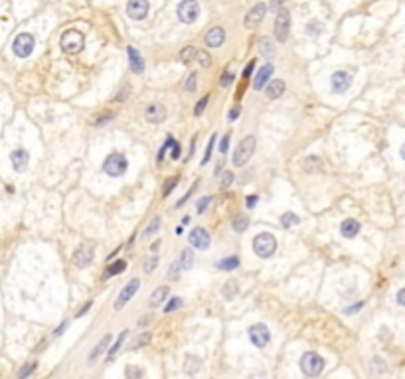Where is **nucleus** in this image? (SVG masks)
Segmentation results:
<instances>
[{
    "label": "nucleus",
    "instance_id": "nucleus-15",
    "mask_svg": "<svg viewBox=\"0 0 405 379\" xmlns=\"http://www.w3.org/2000/svg\"><path fill=\"white\" fill-rule=\"evenodd\" d=\"M330 83H332V89L336 93H344L350 85H352V75L348 71H336L332 77H330Z\"/></svg>",
    "mask_w": 405,
    "mask_h": 379
},
{
    "label": "nucleus",
    "instance_id": "nucleus-46",
    "mask_svg": "<svg viewBox=\"0 0 405 379\" xmlns=\"http://www.w3.org/2000/svg\"><path fill=\"white\" fill-rule=\"evenodd\" d=\"M207 204H209V196H205V198H202V200L198 202L196 212H198V214H203V212H205V208H207Z\"/></svg>",
    "mask_w": 405,
    "mask_h": 379
},
{
    "label": "nucleus",
    "instance_id": "nucleus-50",
    "mask_svg": "<svg viewBox=\"0 0 405 379\" xmlns=\"http://www.w3.org/2000/svg\"><path fill=\"white\" fill-rule=\"evenodd\" d=\"M231 81H233V73H223V75H221V85H223V87H227Z\"/></svg>",
    "mask_w": 405,
    "mask_h": 379
},
{
    "label": "nucleus",
    "instance_id": "nucleus-3",
    "mask_svg": "<svg viewBox=\"0 0 405 379\" xmlns=\"http://www.w3.org/2000/svg\"><path fill=\"white\" fill-rule=\"evenodd\" d=\"M301 370L304 376L308 378H316L320 376V372L324 370V360L316 354V352H306L301 358Z\"/></svg>",
    "mask_w": 405,
    "mask_h": 379
},
{
    "label": "nucleus",
    "instance_id": "nucleus-47",
    "mask_svg": "<svg viewBox=\"0 0 405 379\" xmlns=\"http://www.w3.org/2000/svg\"><path fill=\"white\" fill-rule=\"evenodd\" d=\"M196 186H198V182H194V186H192V190H188V194H186V196H184V198H182V200H180V202H178V204H176V208H182V206H184V202H186V200H188V198H190V196H192V194H194V190H196Z\"/></svg>",
    "mask_w": 405,
    "mask_h": 379
},
{
    "label": "nucleus",
    "instance_id": "nucleus-48",
    "mask_svg": "<svg viewBox=\"0 0 405 379\" xmlns=\"http://www.w3.org/2000/svg\"><path fill=\"white\" fill-rule=\"evenodd\" d=\"M205 105H207V95H205V97H203L202 101H200V103L196 105V109H194V113H196V115H202L203 109H205Z\"/></svg>",
    "mask_w": 405,
    "mask_h": 379
},
{
    "label": "nucleus",
    "instance_id": "nucleus-56",
    "mask_svg": "<svg viewBox=\"0 0 405 379\" xmlns=\"http://www.w3.org/2000/svg\"><path fill=\"white\" fill-rule=\"evenodd\" d=\"M89 308H91V300H89V302H87V304H85V306H83V308H81V310H79V314H77V318H81V316H83V314H85V312H87V310H89Z\"/></svg>",
    "mask_w": 405,
    "mask_h": 379
},
{
    "label": "nucleus",
    "instance_id": "nucleus-1",
    "mask_svg": "<svg viewBox=\"0 0 405 379\" xmlns=\"http://www.w3.org/2000/svg\"><path fill=\"white\" fill-rule=\"evenodd\" d=\"M59 46L65 54H79L85 46V38L79 30H65L61 34V40H59Z\"/></svg>",
    "mask_w": 405,
    "mask_h": 379
},
{
    "label": "nucleus",
    "instance_id": "nucleus-31",
    "mask_svg": "<svg viewBox=\"0 0 405 379\" xmlns=\"http://www.w3.org/2000/svg\"><path fill=\"white\" fill-rule=\"evenodd\" d=\"M231 225H233V229H235L237 233H243V231L249 227V219H247L245 216H237L235 219H233Z\"/></svg>",
    "mask_w": 405,
    "mask_h": 379
},
{
    "label": "nucleus",
    "instance_id": "nucleus-30",
    "mask_svg": "<svg viewBox=\"0 0 405 379\" xmlns=\"http://www.w3.org/2000/svg\"><path fill=\"white\" fill-rule=\"evenodd\" d=\"M127 338H129V330H125V332H121V336H119V338H117V342H115V346H113V348H111V350H109V360H113V358H115V354H117V352H119V350H121V346H123V342H125V340H127Z\"/></svg>",
    "mask_w": 405,
    "mask_h": 379
},
{
    "label": "nucleus",
    "instance_id": "nucleus-51",
    "mask_svg": "<svg viewBox=\"0 0 405 379\" xmlns=\"http://www.w3.org/2000/svg\"><path fill=\"white\" fill-rule=\"evenodd\" d=\"M176 184H178V180H176V178H172V180H170V182H168V184L164 186V196H168V194L172 192V188H174Z\"/></svg>",
    "mask_w": 405,
    "mask_h": 379
},
{
    "label": "nucleus",
    "instance_id": "nucleus-10",
    "mask_svg": "<svg viewBox=\"0 0 405 379\" xmlns=\"http://www.w3.org/2000/svg\"><path fill=\"white\" fill-rule=\"evenodd\" d=\"M93 249H95L93 243H83V245H79V247L73 251V263H75L79 269L87 267V265L93 261Z\"/></svg>",
    "mask_w": 405,
    "mask_h": 379
},
{
    "label": "nucleus",
    "instance_id": "nucleus-17",
    "mask_svg": "<svg viewBox=\"0 0 405 379\" xmlns=\"http://www.w3.org/2000/svg\"><path fill=\"white\" fill-rule=\"evenodd\" d=\"M271 75H273V65L271 63H265L261 69H259V73L255 75L253 79V89H257V91H261L263 89V85L271 79Z\"/></svg>",
    "mask_w": 405,
    "mask_h": 379
},
{
    "label": "nucleus",
    "instance_id": "nucleus-41",
    "mask_svg": "<svg viewBox=\"0 0 405 379\" xmlns=\"http://www.w3.org/2000/svg\"><path fill=\"white\" fill-rule=\"evenodd\" d=\"M156 265H158V257H149V259L145 261V272H152Z\"/></svg>",
    "mask_w": 405,
    "mask_h": 379
},
{
    "label": "nucleus",
    "instance_id": "nucleus-24",
    "mask_svg": "<svg viewBox=\"0 0 405 379\" xmlns=\"http://www.w3.org/2000/svg\"><path fill=\"white\" fill-rule=\"evenodd\" d=\"M168 292H170V288H168V286H158L156 290H152V294H151V306H152V308L160 306V304L166 300Z\"/></svg>",
    "mask_w": 405,
    "mask_h": 379
},
{
    "label": "nucleus",
    "instance_id": "nucleus-12",
    "mask_svg": "<svg viewBox=\"0 0 405 379\" xmlns=\"http://www.w3.org/2000/svg\"><path fill=\"white\" fill-rule=\"evenodd\" d=\"M265 14H267V6L263 4V2H259V4H255L253 8L247 12V16H245V20H243V24H245V28H257L261 22H263V18H265Z\"/></svg>",
    "mask_w": 405,
    "mask_h": 379
},
{
    "label": "nucleus",
    "instance_id": "nucleus-13",
    "mask_svg": "<svg viewBox=\"0 0 405 379\" xmlns=\"http://www.w3.org/2000/svg\"><path fill=\"white\" fill-rule=\"evenodd\" d=\"M188 239H190V245H192L194 249L205 251V249L209 247V235H207V231H205L203 227H194V229L190 231Z\"/></svg>",
    "mask_w": 405,
    "mask_h": 379
},
{
    "label": "nucleus",
    "instance_id": "nucleus-19",
    "mask_svg": "<svg viewBox=\"0 0 405 379\" xmlns=\"http://www.w3.org/2000/svg\"><path fill=\"white\" fill-rule=\"evenodd\" d=\"M127 52H129V59H131V69H133V73H143V69H145V61H143L141 54L137 52V48L129 46Z\"/></svg>",
    "mask_w": 405,
    "mask_h": 379
},
{
    "label": "nucleus",
    "instance_id": "nucleus-40",
    "mask_svg": "<svg viewBox=\"0 0 405 379\" xmlns=\"http://www.w3.org/2000/svg\"><path fill=\"white\" fill-rule=\"evenodd\" d=\"M213 142H215V134H211V136H209V142H207V148H205V154H203L202 164L209 162V156H211V150H213Z\"/></svg>",
    "mask_w": 405,
    "mask_h": 379
},
{
    "label": "nucleus",
    "instance_id": "nucleus-14",
    "mask_svg": "<svg viewBox=\"0 0 405 379\" xmlns=\"http://www.w3.org/2000/svg\"><path fill=\"white\" fill-rule=\"evenodd\" d=\"M127 14L133 20H145L149 14V0H129Z\"/></svg>",
    "mask_w": 405,
    "mask_h": 379
},
{
    "label": "nucleus",
    "instance_id": "nucleus-20",
    "mask_svg": "<svg viewBox=\"0 0 405 379\" xmlns=\"http://www.w3.org/2000/svg\"><path fill=\"white\" fill-rule=\"evenodd\" d=\"M164 119H166V109L162 107V105H151V107L147 109V121H149V123L158 125V123H162Z\"/></svg>",
    "mask_w": 405,
    "mask_h": 379
},
{
    "label": "nucleus",
    "instance_id": "nucleus-6",
    "mask_svg": "<svg viewBox=\"0 0 405 379\" xmlns=\"http://www.w3.org/2000/svg\"><path fill=\"white\" fill-rule=\"evenodd\" d=\"M200 16V4L196 0H182L178 6V18L184 24H194Z\"/></svg>",
    "mask_w": 405,
    "mask_h": 379
},
{
    "label": "nucleus",
    "instance_id": "nucleus-4",
    "mask_svg": "<svg viewBox=\"0 0 405 379\" xmlns=\"http://www.w3.org/2000/svg\"><path fill=\"white\" fill-rule=\"evenodd\" d=\"M127 168H129L127 158H125L123 154H117V152L109 154V156L105 158V162H103V172L109 174L111 178H119V176H123V174L127 172Z\"/></svg>",
    "mask_w": 405,
    "mask_h": 379
},
{
    "label": "nucleus",
    "instance_id": "nucleus-28",
    "mask_svg": "<svg viewBox=\"0 0 405 379\" xmlns=\"http://www.w3.org/2000/svg\"><path fill=\"white\" fill-rule=\"evenodd\" d=\"M127 269V261H117V263H113L107 271H105V278H109V276H115V274H121V272Z\"/></svg>",
    "mask_w": 405,
    "mask_h": 379
},
{
    "label": "nucleus",
    "instance_id": "nucleus-45",
    "mask_svg": "<svg viewBox=\"0 0 405 379\" xmlns=\"http://www.w3.org/2000/svg\"><path fill=\"white\" fill-rule=\"evenodd\" d=\"M225 284H227V286H225L223 292H225V296L229 298V296H233V294L237 292V286H235V282H225Z\"/></svg>",
    "mask_w": 405,
    "mask_h": 379
},
{
    "label": "nucleus",
    "instance_id": "nucleus-27",
    "mask_svg": "<svg viewBox=\"0 0 405 379\" xmlns=\"http://www.w3.org/2000/svg\"><path fill=\"white\" fill-rule=\"evenodd\" d=\"M192 263H194V253H192V249H184L182 251V255H180V261H178V265H180V269H190L192 267Z\"/></svg>",
    "mask_w": 405,
    "mask_h": 379
},
{
    "label": "nucleus",
    "instance_id": "nucleus-33",
    "mask_svg": "<svg viewBox=\"0 0 405 379\" xmlns=\"http://www.w3.org/2000/svg\"><path fill=\"white\" fill-rule=\"evenodd\" d=\"M281 223H283V227H293V225H297V223H299V216H295V214L287 212V214H283V216H281Z\"/></svg>",
    "mask_w": 405,
    "mask_h": 379
},
{
    "label": "nucleus",
    "instance_id": "nucleus-43",
    "mask_svg": "<svg viewBox=\"0 0 405 379\" xmlns=\"http://www.w3.org/2000/svg\"><path fill=\"white\" fill-rule=\"evenodd\" d=\"M229 138H231V134H229V132H227V134H223V138H221V142H219V152H221V154H225V152H227Z\"/></svg>",
    "mask_w": 405,
    "mask_h": 379
},
{
    "label": "nucleus",
    "instance_id": "nucleus-9",
    "mask_svg": "<svg viewBox=\"0 0 405 379\" xmlns=\"http://www.w3.org/2000/svg\"><path fill=\"white\" fill-rule=\"evenodd\" d=\"M139 286H141V280H139V278H131V280L125 284V288L119 292V296H117V300H115V310H121V308L137 294Z\"/></svg>",
    "mask_w": 405,
    "mask_h": 379
},
{
    "label": "nucleus",
    "instance_id": "nucleus-39",
    "mask_svg": "<svg viewBox=\"0 0 405 379\" xmlns=\"http://www.w3.org/2000/svg\"><path fill=\"white\" fill-rule=\"evenodd\" d=\"M151 332H145V334H143V336H141V338H139V340H135V344H133V348H135V350H137V348H143V346H147V344H149V342H151Z\"/></svg>",
    "mask_w": 405,
    "mask_h": 379
},
{
    "label": "nucleus",
    "instance_id": "nucleus-8",
    "mask_svg": "<svg viewBox=\"0 0 405 379\" xmlns=\"http://www.w3.org/2000/svg\"><path fill=\"white\" fill-rule=\"evenodd\" d=\"M12 50L18 57H28L34 50V36L32 34H18L14 44H12Z\"/></svg>",
    "mask_w": 405,
    "mask_h": 379
},
{
    "label": "nucleus",
    "instance_id": "nucleus-57",
    "mask_svg": "<svg viewBox=\"0 0 405 379\" xmlns=\"http://www.w3.org/2000/svg\"><path fill=\"white\" fill-rule=\"evenodd\" d=\"M65 328H67V322H63V324L59 326V328H55V332H53V334H55V336H61V334H63V330H65Z\"/></svg>",
    "mask_w": 405,
    "mask_h": 379
},
{
    "label": "nucleus",
    "instance_id": "nucleus-21",
    "mask_svg": "<svg viewBox=\"0 0 405 379\" xmlns=\"http://www.w3.org/2000/svg\"><path fill=\"white\" fill-rule=\"evenodd\" d=\"M265 93H267L269 99H277V97H281V95L285 93V81H283V79H273V81L267 85Z\"/></svg>",
    "mask_w": 405,
    "mask_h": 379
},
{
    "label": "nucleus",
    "instance_id": "nucleus-26",
    "mask_svg": "<svg viewBox=\"0 0 405 379\" xmlns=\"http://www.w3.org/2000/svg\"><path fill=\"white\" fill-rule=\"evenodd\" d=\"M215 267H217L219 271H233V269L239 267V259H237V257H225V259H221Z\"/></svg>",
    "mask_w": 405,
    "mask_h": 379
},
{
    "label": "nucleus",
    "instance_id": "nucleus-2",
    "mask_svg": "<svg viewBox=\"0 0 405 379\" xmlns=\"http://www.w3.org/2000/svg\"><path fill=\"white\" fill-rule=\"evenodd\" d=\"M253 251L257 257L269 259L277 251V239H275V235H271V233H259L253 239Z\"/></svg>",
    "mask_w": 405,
    "mask_h": 379
},
{
    "label": "nucleus",
    "instance_id": "nucleus-34",
    "mask_svg": "<svg viewBox=\"0 0 405 379\" xmlns=\"http://www.w3.org/2000/svg\"><path fill=\"white\" fill-rule=\"evenodd\" d=\"M158 227H160V217H154L152 219V223L145 229V233H143V239H147V237H151L152 233H156L158 231Z\"/></svg>",
    "mask_w": 405,
    "mask_h": 379
},
{
    "label": "nucleus",
    "instance_id": "nucleus-23",
    "mask_svg": "<svg viewBox=\"0 0 405 379\" xmlns=\"http://www.w3.org/2000/svg\"><path fill=\"white\" fill-rule=\"evenodd\" d=\"M109 344H111V334H105V336H103L101 340H99V344H97V346L93 348V352L89 354L87 362H89V364H93V362H95V360H97V358L101 356L103 352H105V350L109 348Z\"/></svg>",
    "mask_w": 405,
    "mask_h": 379
},
{
    "label": "nucleus",
    "instance_id": "nucleus-25",
    "mask_svg": "<svg viewBox=\"0 0 405 379\" xmlns=\"http://www.w3.org/2000/svg\"><path fill=\"white\" fill-rule=\"evenodd\" d=\"M200 366H202L200 358H196V356H186V358H184V372H186L188 376H194V374L200 370Z\"/></svg>",
    "mask_w": 405,
    "mask_h": 379
},
{
    "label": "nucleus",
    "instance_id": "nucleus-49",
    "mask_svg": "<svg viewBox=\"0 0 405 379\" xmlns=\"http://www.w3.org/2000/svg\"><path fill=\"white\" fill-rule=\"evenodd\" d=\"M143 372L137 370V368H127V378H141Z\"/></svg>",
    "mask_w": 405,
    "mask_h": 379
},
{
    "label": "nucleus",
    "instance_id": "nucleus-42",
    "mask_svg": "<svg viewBox=\"0 0 405 379\" xmlns=\"http://www.w3.org/2000/svg\"><path fill=\"white\" fill-rule=\"evenodd\" d=\"M231 182H233V174H231V172H223V174H221V182H219V186H221V188H227Z\"/></svg>",
    "mask_w": 405,
    "mask_h": 379
},
{
    "label": "nucleus",
    "instance_id": "nucleus-44",
    "mask_svg": "<svg viewBox=\"0 0 405 379\" xmlns=\"http://www.w3.org/2000/svg\"><path fill=\"white\" fill-rule=\"evenodd\" d=\"M34 370H36V364H30V366H24V368H22V370H20V374H18V376H20V378H28V376H30V374H32V372H34Z\"/></svg>",
    "mask_w": 405,
    "mask_h": 379
},
{
    "label": "nucleus",
    "instance_id": "nucleus-11",
    "mask_svg": "<svg viewBox=\"0 0 405 379\" xmlns=\"http://www.w3.org/2000/svg\"><path fill=\"white\" fill-rule=\"evenodd\" d=\"M249 338L257 348H265L271 342V332L265 324H253L249 328Z\"/></svg>",
    "mask_w": 405,
    "mask_h": 379
},
{
    "label": "nucleus",
    "instance_id": "nucleus-35",
    "mask_svg": "<svg viewBox=\"0 0 405 379\" xmlns=\"http://www.w3.org/2000/svg\"><path fill=\"white\" fill-rule=\"evenodd\" d=\"M194 52H196V48H192V46L184 48V50L180 52V59H182L184 63H192V59H194Z\"/></svg>",
    "mask_w": 405,
    "mask_h": 379
},
{
    "label": "nucleus",
    "instance_id": "nucleus-7",
    "mask_svg": "<svg viewBox=\"0 0 405 379\" xmlns=\"http://www.w3.org/2000/svg\"><path fill=\"white\" fill-rule=\"evenodd\" d=\"M289 28H291V14H289V10H279V14L275 18V36H277L279 42H287Z\"/></svg>",
    "mask_w": 405,
    "mask_h": 379
},
{
    "label": "nucleus",
    "instance_id": "nucleus-36",
    "mask_svg": "<svg viewBox=\"0 0 405 379\" xmlns=\"http://www.w3.org/2000/svg\"><path fill=\"white\" fill-rule=\"evenodd\" d=\"M196 81H198V73H196V71H192V73H190V75H188V79H186V83H184V89H186V91H190V93H192V91H194V89H196Z\"/></svg>",
    "mask_w": 405,
    "mask_h": 379
},
{
    "label": "nucleus",
    "instance_id": "nucleus-18",
    "mask_svg": "<svg viewBox=\"0 0 405 379\" xmlns=\"http://www.w3.org/2000/svg\"><path fill=\"white\" fill-rule=\"evenodd\" d=\"M10 162H12V168H14L16 172L26 170V166H28V152H26L24 148L14 150V152L10 154Z\"/></svg>",
    "mask_w": 405,
    "mask_h": 379
},
{
    "label": "nucleus",
    "instance_id": "nucleus-29",
    "mask_svg": "<svg viewBox=\"0 0 405 379\" xmlns=\"http://www.w3.org/2000/svg\"><path fill=\"white\" fill-rule=\"evenodd\" d=\"M192 61H198L202 67H209V65H211V57H209L207 52H203V50H196Z\"/></svg>",
    "mask_w": 405,
    "mask_h": 379
},
{
    "label": "nucleus",
    "instance_id": "nucleus-53",
    "mask_svg": "<svg viewBox=\"0 0 405 379\" xmlns=\"http://www.w3.org/2000/svg\"><path fill=\"white\" fill-rule=\"evenodd\" d=\"M398 304H400V306L405 304V288H402V290L398 292Z\"/></svg>",
    "mask_w": 405,
    "mask_h": 379
},
{
    "label": "nucleus",
    "instance_id": "nucleus-37",
    "mask_svg": "<svg viewBox=\"0 0 405 379\" xmlns=\"http://www.w3.org/2000/svg\"><path fill=\"white\" fill-rule=\"evenodd\" d=\"M182 306V298H178V296H174V298H170V302L164 306V312L168 314V312H174V310H178Z\"/></svg>",
    "mask_w": 405,
    "mask_h": 379
},
{
    "label": "nucleus",
    "instance_id": "nucleus-22",
    "mask_svg": "<svg viewBox=\"0 0 405 379\" xmlns=\"http://www.w3.org/2000/svg\"><path fill=\"white\" fill-rule=\"evenodd\" d=\"M358 231H360V223H358L356 219H346V221H342V225H340V233H342V237H346V239L356 237Z\"/></svg>",
    "mask_w": 405,
    "mask_h": 379
},
{
    "label": "nucleus",
    "instance_id": "nucleus-16",
    "mask_svg": "<svg viewBox=\"0 0 405 379\" xmlns=\"http://www.w3.org/2000/svg\"><path fill=\"white\" fill-rule=\"evenodd\" d=\"M223 42H225V32H223V28H211V30L205 34V44H207V48H219Z\"/></svg>",
    "mask_w": 405,
    "mask_h": 379
},
{
    "label": "nucleus",
    "instance_id": "nucleus-58",
    "mask_svg": "<svg viewBox=\"0 0 405 379\" xmlns=\"http://www.w3.org/2000/svg\"><path fill=\"white\" fill-rule=\"evenodd\" d=\"M283 2H285V0H271V8H275V10H277V8H279Z\"/></svg>",
    "mask_w": 405,
    "mask_h": 379
},
{
    "label": "nucleus",
    "instance_id": "nucleus-52",
    "mask_svg": "<svg viewBox=\"0 0 405 379\" xmlns=\"http://www.w3.org/2000/svg\"><path fill=\"white\" fill-rule=\"evenodd\" d=\"M253 67H255V61H249V65L243 69V79H249L251 77V71H253Z\"/></svg>",
    "mask_w": 405,
    "mask_h": 379
},
{
    "label": "nucleus",
    "instance_id": "nucleus-54",
    "mask_svg": "<svg viewBox=\"0 0 405 379\" xmlns=\"http://www.w3.org/2000/svg\"><path fill=\"white\" fill-rule=\"evenodd\" d=\"M255 204H257V196H249V198L245 200V206H247V208H255Z\"/></svg>",
    "mask_w": 405,
    "mask_h": 379
},
{
    "label": "nucleus",
    "instance_id": "nucleus-38",
    "mask_svg": "<svg viewBox=\"0 0 405 379\" xmlns=\"http://www.w3.org/2000/svg\"><path fill=\"white\" fill-rule=\"evenodd\" d=\"M166 142H168V146L172 148V154H170V156H172V158L176 160V158L180 156V146H178V142H176V140H174L172 136H168V138H166Z\"/></svg>",
    "mask_w": 405,
    "mask_h": 379
},
{
    "label": "nucleus",
    "instance_id": "nucleus-55",
    "mask_svg": "<svg viewBox=\"0 0 405 379\" xmlns=\"http://www.w3.org/2000/svg\"><path fill=\"white\" fill-rule=\"evenodd\" d=\"M237 117H239V109H231V111H229V115H227V119H229V121H235Z\"/></svg>",
    "mask_w": 405,
    "mask_h": 379
},
{
    "label": "nucleus",
    "instance_id": "nucleus-5",
    "mask_svg": "<svg viewBox=\"0 0 405 379\" xmlns=\"http://www.w3.org/2000/svg\"><path fill=\"white\" fill-rule=\"evenodd\" d=\"M255 152V136H245L239 144H237V148H235V152H233V166H245L247 164V160L253 156Z\"/></svg>",
    "mask_w": 405,
    "mask_h": 379
},
{
    "label": "nucleus",
    "instance_id": "nucleus-32",
    "mask_svg": "<svg viewBox=\"0 0 405 379\" xmlns=\"http://www.w3.org/2000/svg\"><path fill=\"white\" fill-rule=\"evenodd\" d=\"M259 46H261V54H263V55L271 57V55L275 54V48H273V44H271V40H269V38H263V40L259 42Z\"/></svg>",
    "mask_w": 405,
    "mask_h": 379
}]
</instances>
